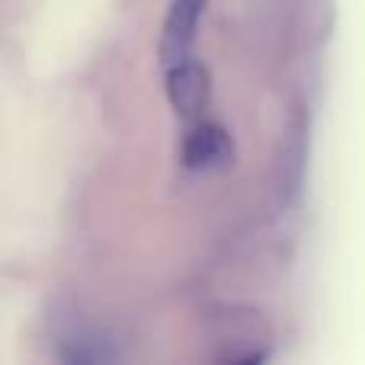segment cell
I'll use <instances>...</instances> for the list:
<instances>
[{
    "mask_svg": "<svg viewBox=\"0 0 365 365\" xmlns=\"http://www.w3.org/2000/svg\"><path fill=\"white\" fill-rule=\"evenodd\" d=\"M58 356H61L64 362H77V365H90V362H113L115 349H113V340H109L106 334H100L96 327H90V324L83 321H71L68 327L58 334Z\"/></svg>",
    "mask_w": 365,
    "mask_h": 365,
    "instance_id": "obj_4",
    "label": "cell"
},
{
    "mask_svg": "<svg viewBox=\"0 0 365 365\" xmlns=\"http://www.w3.org/2000/svg\"><path fill=\"white\" fill-rule=\"evenodd\" d=\"M205 6L208 0H170L158 45V58L164 71L195 58V38H199V23L205 16Z\"/></svg>",
    "mask_w": 365,
    "mask_h": 365,
    "instance_id": "obj_1",
    "label": "cell"
},
{
    "mask_svg": "<svg viewBox=\"0 0 365 365\" xmlns=\"http://www.w3.org/2000/svg\"><path fill=\"white\" fill-rule=\"evenodd\" d=\"M182 164L195 173L225 170L234 164V141L225 125L199 119L189 125L186 141H182Z\"/></svg>",
    "mask_w": 365,
    "mask_h": 365,
    "instance_id": "obj_2",
    "label": "cell"
},
{
    "mask_svg": "<svg viewBox=\"0 0 365 365\" xmlns=\"http://www.w3.org/2000/svg\"><path fill=\"white\" fill-rule=\"evenodd\" d=\"M164 77H167L164 83L167 100L177 109V115L186 125L199 122L208 106V71L192 58V61H182L177 68L164 71Z\"/></svg>",
    "mask_w": 365,
    "mask_h": 365,
    "instance_id": "obj_3",
    "label": "cell"
}]
</instances>
